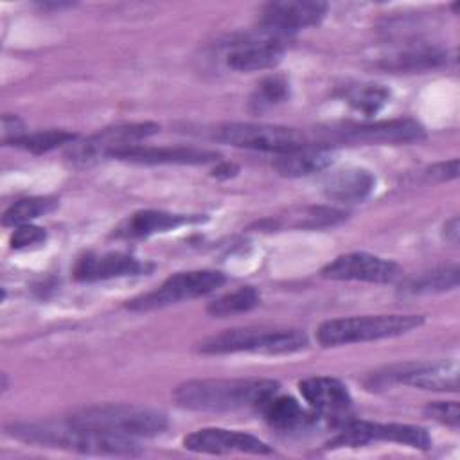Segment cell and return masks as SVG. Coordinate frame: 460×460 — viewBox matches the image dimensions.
<instances>
[{
	"label": "cell",
	"mask_w": 460,
	"mask_h": 460,
	"mask_svg": "<svg viewBox=\"0 0 460 460\" xmlns=\"http://www.w3.org/2000/svg\"><path fill=\"white\" fill-rule=\"evenodd\" d=\"M460 226H458V217H453L451 221H447L446 223V226H444V234H446V239L447 241H451L453 244H456L458 243V237H460V230H458Z\"/></svg>",
	"instance_id": "34"
},
{
	"label": "cell",
	"mask_w": 460,
	"mask_h": 460,
	"mask_svg": "<svg viewBox=\"0 0 460 460\" xmlns=\"http://www.w3.org/2000/svg\"><path fill=\"white\" fill-rule=\"evenodd\" d=\"M456 286H458V268L449 266V268L433 270V271L422 273L417 279H411L410 282L404 284L402 291L410 293V295H424V293H438V291L455 289Z\"/></svg>",
	"instance_id": "25"
},
{
	"label": "cell",
	"mask_w": 460,
	"mask_h": 460,
	"mask_svg": "<svg viewBox=\"0 0 460 460\" xmlns=\"http://www.w3.org/2000/svg\"><path fill=\"white\" fill-rule=\"evenodd\" d=\"M307 347V334L300 329H268V327H241L214 334L199 343L203 354H293Z\"/></svg>",
	"instance_id": "4"
},
{
	"label": "cell",
	"mask_w": 460,
	"mask_h": 460,
	"mask_svg": "<svg viewBox=\"0 0 460 460\" xmlns=\"http://www.w3.org/2000/svg\"><path fill=\"white\" fill-rule=\"evenodd\" d=\"M68 420L83 428L128 438L160 435L169 424L162 411L131 404H102L84 408L74 413Z\"/></svg>",
	"instance_id": "5"
},
{
	"label": "cell",
	"mask_w": 460,
	"mask_h": 460,
	"mask_svg": "<svg viewBox=\"0 0 460 460\" xmlns=\"http://www.w3.org/2000/svg\"><path fill=\"white\" fill-rule=\"evenodd\" d=\"M426 178L428 180H435V181H447V180H453L458 176V160L453 158L449 162H440V164H435L431 167L426 169Z\"/></svg>",
	"instance_id": "33"
},
{
	"label": "cell",
	"mask_w": 460,
	"mask_h": 460,
	"mask_svg": "<svg viewBox=\"0 0 460 460\" xmlns=\"http://www.w3.org/2000/svg\"><path fill=\"white\" fill-rule=\"evenodd\" d=\"M7 433L18 440L47 446L74 449L86 455H113L133 456L138 455V444L135 438L111 435L90 428L66 422H18L7 428Z\"/></svg>",
	"instance_id": "2"
},
{
	"label": "cell",
	"mask_w": 460,
	"mask_h": 460,
	"mask_svg": "<svg viewBox=\"0 0 460 460\" xmlns=\"http://www.w3.org/2000/svg\"><path fill=\"white\" fill-rule=\"evenodd\" d=\"M160 131V126L155 122H133L106 128L83 142H72L66 156L74 164H90L99 158H111L117 151L137 146L140 140Z\"/></svg>",
	"instance_id": "8"
},
{
	"label": "cell",
	"mask_w": 460,
	"mask_h": 460,
	"mask_svg": "<svg viewBox=\"0 0 460 460\" xmlns=\"http://www.w3.org/2000/svg\"><path fill=\"white\" fill-rule=\"evenodd\" d=\"M47 239V232L40 226H34V225H20V226H14V232L11 234V248L13 250H23V248H29V246H36V244H41L43 241Z\"/></svg>",
	"instance_id": "30"
},
{
	"label": "cell",
	"mask_w": 460,
	"mask_h": 460,
	"mask_svg": "<svg viewBox=\"0 0 460 460\" xmlns=\"http://www.w3.org/2000/svg\"><path fill=\"white\" fill-rule=\"evenodd\" d=\"M298 390L314 413L329 419L345 415L352 406V397L347 386L334 377L314 376L302 379L298 383Z\"/></svg>",
	"instance_id": "16"
},
{
	"label": "cell",
	"mask_w": 460,
	"mask_h": 460,
	"mask_svg": "<svg viewBox=\"0 0 460 460\" xmlns=\"http://www.w3.org/2000/svg\"><path fill=\"white\" fill-rule=\"evenodd\" d=\"M286 40L282 36H275L259 29V34L244 36L228 45L225 54L226 66L237 72H255L273 68L280 63Z\"/></svg>",
	"instance_id": "11"
},
{
	"label": "cell",
	"mask_w": 460,
	"mask_h": 460,
	"mask_svg": "<svg viewBox=\"0 0 460 460\" xmlns=\"http://www.w3.org/2000/svg\"><path fill=\"white\" fill-rule=\"evenodd\" d=\"M214 138L243 149H253V151H264V153H275L282 155L288 151H293L296 147H302L313 140L305 137V133L288 128V126H277V124H262V122H228L221 124Z\"/></svg>",
	"instance_id": "6"
},
{
	"label": "cell",
	"mask_w": 460,
	"mask_h": 460,
	"mask_svg": "<svg viewBox=\"0 0 460 460\" xmlns=\"http://www.w3.org/2000/svg\"><path fill=\"white\" fill-rule=\"evenodd\" d=\"M372 440L397 442L417 449H428L431 446V437L424 428L411 424H385L370 420H345L340 433L329 442V446L358 447Z\"/></svg>",
	"instance_id": "9"
},
{
	"label": "cell",
	"mask_w": 460,
	"mask_h": 460,
	"mask_svg": "<svg viewBox=\"0 0 460 460\" xmlns=\"http://www.w3.org/2000/svg\"><path fill=\"white\" fill-rule=\"evenodd\" d=\"M111 158L133 162V164H180V165H198L208 164L219 158L217 153L198 147H153V146H131L117 151Z\"/></svg>",
	"instance_id": "18"
},
{
	"label": "cell",
	"mask_w": 460,
	"mask_h": 460,
	"mask_svg": "<svg viewBox=\"0 0 460 460\" xmlns=\"http://www.w3.org/2000/svg\"><path fill=\"white\" fill-rule=\"evenodd\" d=\"M261 302V295L255 288L252 286H243L237 288L230 293H225L221 296H217L216 300H212L207 305V313L217 318H225V316H232V314H239V313H246L253 307H257Z\"/></svg>",
	"instance_id": "23"
},
{
	"label": "cell",
	"mask_w": 460,
	"mask_h": 460,
	"mask_svg": "<svg viewBox=\"0 0 460 460\" xmlns=\"http://www.w3.org/2000/svg\"><path fill=\"white\" fill-rule=\"evenodd\" d=\"M383 377L422 390L455 392L458 388V365L456 361L404 363L388 368Z\"/></svg>",
	"instance_id": "15"
},
{
	"label": "cell",
	"mask_w": 460,
	"mask_h": 460,
	"mask_svg": "<svg viewBox=\"0 0 460 460\" xmlns=\"http://www.w3.org/2000/svg\"><path fill=\"white\" fill-rule=\"evenodd\" d=\"M374 185L376 178L370 171L350 167L329 174L323 181V194L334 201L356 203L367 199L372 194Z\"/></svg>",
	"instance_id": "21"
},
{
	"label": "cell",
	"mask_w": 460,
	"mask_h": 460,
	"mask_svg": "<svg viewBox=\"0 0 460 460\" xmlns=\"http://www.w3.org/2000/svg\"><path fill=\"white\" fill-rule=\"evenodd\" d=\"M279 394V383L264 377L241 379H190L176 386L172 397L178 406L196 411H230L259 408Z\"/></svg>",
	"instance_id": "1"
},
{
	"label": "cell",
	"mask_w": 460,
	"mask_h": 460,
	"mask_svg": "<svg viewBox=\"0 0 460 460\" xmlns=\"http://www.w3.org/2000/svg\"><path fill=\"white\" fill-rule=\"evenodd\" d=\"M388 99L390 92L381 84H361L347 93L349 104L365 115L377 113L388 102Z\"/></svg>",
	"instance_id": "29"
},
{
	"label": "cell",
	"mask_w": 460,
	"mask_h": 460,
	"mask_svg": "<svg viewBox=\"0 0 460 460\" xmlns=\"http://www.w3.org/2000/svg\"><path fill=\"white\" fill-rule=\"evenodd\" d=\"M201 221L199 216H185V214H172V212H164V210H140L126 217L113 235L122 237V239H140V237H149L153 234L174 230L181 225L189 223H198Z\"/></svg>",
	"instance_id": "20"
},
{
	"label": "cell",
	"mask_w": 460,
	"mask_h": 460,
	"mask_svg": "<svg viewBox=\"0 0 460 460\" xmlns=\"http://www.w3.org/2000/svg\"><path fill=\"white\" fill-rule=\"evenodd\" d=\"M447 61V54L435 50V49H420V50H410L402 52L395 58L386 59L385 66L390 70H428V68H437Z\"/></svg>",
	"instance_id": "26"
},
{
	"label": "cell",
	"mask_w": 460,
	"mask_h": 460,
	"mask_svg": "<svg viewBox=\"0 0 460 460\" xmlns=\"http://www.w3.org/2000/svg\"><path fill=\"white\" fill-rule=\"evenodd\" d=\"M426 137L422 124L413 119L377 120L368 124H347L327 131L323 144L329 142H363V144H406Z\"/></svg>",
	"instance_id": "10"
},
{
	"label": "cell",
	"mask_w": 460,
	"mask_h": 460,
	"mask_svg": "<svg viewBox=\"0 0 460 460\" xmlns=\"http://www.w3.org/2000/svg\"><path fill=\"white\" fill-rule=\"evenodd\" d=\"M77 135L65 131V129H47V131H36V133H25L14 146L31 151L34 155H41L47 151H52L63 144L75 142Z\"/></svg>",
	"instance_id": "27"
},
{
	"label": "cell",
	"mask_w": 460,
	"mask_h": 460,
	"mask_svg": "<svg viewBox=\"0 0 460 460\" xmlns=\"http://www.w3.org/2000/svg\"><path fill=\"white\" fill-rule=\"evenodd\" d=\"M225 284V275L216 270H194L180 271L165 279L156 289L144 293L128 302L131 311L162 309L183 300H192L208 295Z\"/></svg>",
	"instance_id": "7"
},
{
	"label": "cell",
	"mask_w": 460,
	"mask_h": 460,
	"mask_svg": "<svg viewBox=\"0 0 460 460\" xmlns=\"http://www.w3.org/2000/svg\"><path fill=\"white\" fill-rule=\"evenodd\" d=\"M327 13L325 2L316 0H284L270 2L261 13V31L289 38L293 32L318 25Z\"/></svg>",
	"instance_id": "12"
},
{
	"label": "cell",
	"mask_w": 460,
	"mask_h": 460,
	"mask_svg": "<svg viewBox=\"0 0 460 460\" xmlns=\"http://www.w3.org/2000/svg\"><path fill=\"white\" fill-rule=\"evenodd\" d=\"M235 172H237V167H235V165H232V164H221L219 167H216L214 176H216V178H230V176H234Z\"/></svg>",
	"instance_id": "35"
},
{
	"label": "cell",
	"mask_w": 460,
	"mask_h": 460,
	"mask_svg": "<svg viewBox=\"0 0 460 460\" xmlns=\"http://www.w3.org/2000/svg\"><path fill=\"white\" fill-rule=\"evenodd\" d=\"M322 275L332 280H359V282H376L385 284L392 282L401 275L397 262L372 255L367 252H350L331 261Z\"/></svg>",
	"instance_id": "13"
},
{
	"label": "cell",
	"mask_w": 460,
	"mask_h": 460,
	"mask_svg": "<svg viewBox=\"0 0 460 460\" xmlns=\"http://www.w3.org/2000/svg\"><path fill=\"white\" fill-rule=\"evenodd\" d=\"M146 271V264L129 253L106 252V253H86L74 266V277L81 282L108 280L117 277L138 275Z\"/></svg>",
	"instance_id": "17"
},
{
	"label": "cell",
	"mask_w": 460,
	"mask_h": 460,
	"mask_svg": "<svg viewBox=\"0 0 460 460\" xmlns=\"http://www.w3.org/2000/svg\"><path fill=\"white\" fill-rule=\"evenodd\" d=\"M424 413L442 424L456 428L460 422V410L456 401H435L424 408Z\"/></svg>",
	"instance_id": "31"
},
{
	"label": "cell",
	"mask_w": 460,
	"mask_h": 460,
	"mask_svg": "<svg viewBox=\"0 0 460 460\" xmlns=\"http://www.w3.org/2000/svg\"><path fill=\"white\" fill-rule=\"evenodd\" d=\"M183 447L196 453L210 455H228V453H246V455H270L271 447L261 438L225 428H203L183 438Z\"/></svg>",
	"instance_id": "14"
},
{
	"label": "cell",
	"mask_w": 460,
	"mask_h": 460,
	"mask_svg": "<svg viewBox=\"0 0 460 460\" xmlns=\"http://www.w3.org/2000/svg\"><path fill=\"white\" fill-rule=\"evenodd\" d=\"M288 97H289L288 79L282 75H270V77H264L257 84V88L250 99V104L255 111H262L264 108L284 102Z\"/></svg>",
	"instance_id": "28"
},
{
	"label": "cell",
	"mask_w": 460,
	"mask_h": 460,
	"mask_svg": "<svg viewBox=\"0 0 460 460\" xmlns=\"http://www.w3.org/2000/svg\"><path fill=\"white\" fill-rule=\"evenodd\" d=\"M25 124L22 122L20 117L5 113L2 117V142L4 144H16L23 135H25Z\"/></svg>",
	"instance_id": "32"
},
{
	"label": "cell",
	"mask_w": 460,
	"mask_h": 460,
	"mask_svg": "<svg viewBox=\"0 0 460 460\" xmlns=\"http://www.w3.org/2000/svg\"><path fill=\"white\" fill-rule=\"evenodd\" d=\"M334 162V149L323 142H309L293 151L277 155L273 167L279 174L288 178L309 176L320 171H325Z\"/></svg>",
	"instance_id": "19"
},
{
	"label": "cell",
	"mask_w": 460,
	"mask_h": 460,
	"mask_svg": "<svg viewBox=\"0 0 460 460\" xmlns=\"http://www.w3.org/2000/svg\"><path fill=\"white\" fill-rule=\"evenodd\" d=\"M58 207L56 198L49 196H32V198H22L14 201L2 217V223L5 226H20L29 225L32 219L52 212Z\"/></svg>",
	"instance_id": "24"
},
{
	"label": "cell",
	"mask_w": 460,
	"mask_h": 460,
	"mask_svg": "<svg viewBox=\"0 0 460 460\" xmlns=\"http://www.w3.org/2000/svg\"><path fill=\"white\" fill-rule=\"evenodd\" d=\"M422 323V314H367L334 318L320 323L316 329V340L323 347L376 341L406 334Z\"/></svg>",
	"instance_id": "3"
},
{
	"label": "cell",
	"mask_w": 460,
	"mask_h": 460,
	"mask_svg": "<svg viewBox=\"0 0 460 460\" xmlns=\"http://www.w3.org/2000/svg\"><path fill=\"white\" fill-rule=\"evenodd\" d=\"M264 420L279 431H296L307 428L314 420V413H309L296 399L289 395H271L257 408Z\"/></svg>",
	"instance_id": "22"
}]
</instances>
